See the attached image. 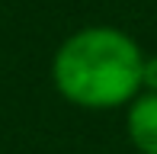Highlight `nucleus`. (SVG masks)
Segmentation results:
<instances>
[{
    "label": "nucleus",
    "instance_id": "1",
    "mask_svg": "<svg viewBox=\"0 0 157 154\" xmlns=\"http://www.w3.org/2000/svg\"><path fill=\"white\" fill-rule=\"evenodd\" d=\"M144 52L116 26L71 32L52 58L55 90L80 109H119L141 93Z\"/></svg>",
    "mask_w": 157,
    "mask_h": 154
},
{
    "label": "nucleus",
    "instance_id": "3",
    "mask_svg": "<svg viewBox=\"0 0 157 154\" xmlns=\"http://www.w3.org/2000/svg\"><path fill=\"white\" fill-rule=\"evenodd\" d=\"M141 90L157 93V55H154V58H147V55H144V67H141Z\"/></svg>",
    "mask_w": 157,
    "mask_h": 154
},
{
    "label": "nucleus",
    "instance_id": "2",
    "mask_svg": "<svg viewBox=\"0 0 157 154\" xmlns=\"http://www.w3.org/2000/svg\"><path fill=\"white\" fill-rule=\"evenodd\" d=\"M125 129H128V141L135 144L138 154H157V93L141 90L128 103Z\"/></svg>",
    "mask_w": 157,
    "mask_h": 154
}]
</instances>
